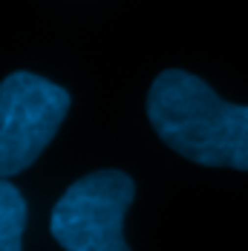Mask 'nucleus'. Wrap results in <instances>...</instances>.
<instances>
[{
    "instance_id": "f03ea898",
    "label": "nucleus",
    "mask_w": 248,
    "mask_h": 251,
    "mask_svg": "<svg viewBox=\"0 0 248 251\" xmlns=\"http://www.w3.org/2000/svg\"><path fill=\"white\" fill-rule=\"evenodd\" d=\"M136 182L124 171H96L73 182L52 208L50 231L67 251H127L124 214Z\"/></svg>"
},
{
    "instance_id": "f257e3e1",
    "label": "nucleus",
    "mask_w": 248,
    "mask_h": 251,
    "mask_svg": "<svg viewBox=\"0 0 248 251\" xmlns=\"http://www.w3.org/2000/svg\"><path fill=\"white\" fill-rule=\"evenodd\" d=\"M148 119L159 139L194 165L248 171V104L220 99L194 73H159L148 93Z\"/></svg>"
},
{
    "instance_id": "20e7f679",
    "label": "nucleus",
    "mask_w": 248,
    "mask_h": 251,
    "mask_svg": "<svg viewBox=\"0 0 248 251\" xmlns=\"http://www.w3.org/2000/svg\"><path fill=\"white\" fill-rule=\"evenodd\" d=\"M24 228H26L24 194L9 182V176H0V251L24 249Z\"/></svg>"
},
{
    "instance_id": "7ed1b4c3",
    "label": "nucleus",
    "mask_w": 248,
    "mask_h": 251,
    "mask_svg": "<svg viewBox=\"0 0 248 251\" xmlns=\"http://www.w3.org/2000/svg\"><path fill=\"white\" fill-rule=\"evenodd\" d=\"M70 93L18 70L0 81V176L24 174L44 153L70 113Z\"/></svg>"
}]
</instances>
